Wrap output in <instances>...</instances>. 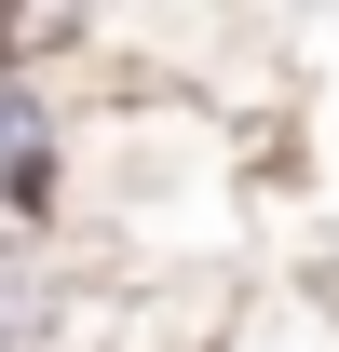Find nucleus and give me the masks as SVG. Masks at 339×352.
<instances>
[{"mask_svg":"<svg viewBox=\"0 0 339 352\" xmlns=\"http://www.w3.org/2000/svg\"><path fill=\"white\" fill-rule=\"evenodd\" d=\"M68 176H82V109L41 68H0V230H68Z\"/></svg>","mask_w":339,"mask_h":352,"instance_id":"nucleus-1","label":"nucleus"},{"mask_svg":"<svg viewBox=\"0 0 339 352\" xmlns=\"http://www.w3.org/2000/svg\"><path fill=\"white\" fill-rule=\"evenodd\" d=\"M217 352H339V285H326L312 258H298V271H245Z\"/></svg>","mask_w":339,"mask_h":352,"instance_id":"nucleus-2","label":"nucleus"}]
</instances>
